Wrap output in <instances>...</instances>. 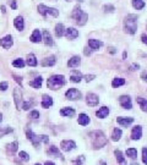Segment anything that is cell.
<instances>
[{"label": "cell", "instance_id": "6da1fadb", "mask_svg": "<svg viewBox=\"0 0 147 165\" xmlns=\"http://www.w3.org/2000/svg\"><path fill=\"white\" fill-rule=\"evenodd\" d=\"M88 136H89L93 149H101L102 147L107 144V137L104 136L102 131H92V132H89Z\"/></svg>", "mask_w": 147, "mask_h": 165}, {"label": "cell", "instance_id": "7a4b0ae2", "mask_svg": "<svg viewBox=\"0 0 147 165\" xmlns=\"http://www.w3.org/2000/svg\"><path fill=\"white\" fill-rule=\"evenodd\" d=\"M65 83H66V80H65V77L63 75H53V76H50L48 78L47 86L52 91H57L60 87H63Z\"/></svg>", "mask_w": 147, "mask_h": 165}, {"label": "cell", "instance_id": "3957f363", "mask_svg": "<svg viewBox=\"0 0 147 165\" xmlns=\"http://www.w3.org/2000/svg\"><path fill=\"white\" fill-rule=\"evenodd\" d=\"M124 29L126 33L134 34L137 29V16L136 15H128L124 20Z\"/></svg>", "mask_w": 147, "mask_h": 165}, {"label": "cell", "instance_id": "277c9868", "mask_svg": "<svg viewBox=\"0 0 147 165\" xmlns=\"http://www.w3.org/2000/svg\"><path fill=\"white\" fill-rule=\"evenodd\" d=\"M71 17L75 20V22H76L79 26H84L88 20V15L86 14V12H84V11L81 10L80 6H76V8L74 9L73 14H71Z\"/></svg>", "mask_w": 147, "mask_h": 165}, {"label": "cell", "instance_id": "5b68a950", "mask_svg": "<svg viewBox=\"0 0 147 165\" xmlns=\"http://www.w3.org/2000/svg\"><path fill=\"white\" fill-rule=\"evenodd\" d=\"M38 12L42 15V16H48V15H52L53 17H58L59 16V10L54 9V8H48L43 4L38 5Z\"/></svg>", "mask_w": 147, "mask_h": 165}, {"label": "cell", "instance_id": "8992f818", "mask_svg": "<svg viewBox=\"0 0 147 165\" xmlns=\"http://www.w3.org/2000/svg\"><path fill=\"white\" fill-rule=\"evenodd\" d=\"M75 147H76V143L71 139H65V141H61V143H60V148L64 152L73 151L75 149Z\"/></svg>", "mask_w": 147, "mask_h": 165}, {"label": "cell", "instance_id": "52a82bcc", "mask_svg": "<svg viewBox=\"0 0 147 165\" xmlns=\"http://www.w3.org/2000/svg\"><path fill=\"white\" fill-rule=\"evenodd\" d=\"M26 136H27V138L32 142V144H33L34 147H38V146H39V143H41V136L34 135L31 130H26Z\"/></svg>", "mask_w": 147, "mask_h": 165}, {"label": "cell", "instance_id": "ba28073f", "mask_svg": "<svg viewBox=\"0 0 147 165\" xmlns=\"http://www.w3.org/2000/svg\"><path fill=\"white\" fill-rule=\"evenodd\" d=\"M65 97H66L69 100H77V99L81 98V92H80L79 89H76V88H71V89H69V91L65 93Z\"/></svg>", "mask_w": 147, "mask_h": 165}, {"label": "cell", "instance_id": "9c48e42d", "mask_svg": "<svg viewBox=\"0 0 147 165\" xmlns=\"http://www.w3.org/2000/svg\"><path fill=\"white\" fill-rule=\"evenodd\" d=\"M14 100L15 104H16V108L20 110L21 108V103H22V92L18 87H16L14 89Z\"/></svg>", "mask_w": 147, "mask_h": 165}, {"label": "cell", "instance_id": "30bf717a", "mask_svg": "<svg viewBox=\"0 0 147 165\" xmlns=\"http://www.w3.org/2000/svg\"><path fill=\"white\" fill-rule=\"evenodd\" d=\"M86 103H87L89 107H96L99 103V98H98L97 94H94V93H88L87 97H86Z\"/></svg>", "mask_w": 147, "mask_h": 165}, {"label": "cell", "instance_id": "8fae6325", "mask_svg": "<svg viewBox=\"0 0 147 165\" xmlns=\"http://www.w3.org/2000/svg\"><path fill=\"white\" fill-rule=\"evenodd\" d=\"M119 103H120V105H121L124 109H131L132 108L131 98L129 96H121L119 98Z\"/></svg>", "mask_w": 147, "mask_h": 165}, {"label": "cell", "instance_id": "7c38bea8", "mask_svg": "<svg viewBox=\"0 0 147 165\" xmlns=\"http://www.w3.org/2000/svg\"><path fill=\"white\" fill-rule=\"evenodd\" d=\"M14 44V41H13V37L9 34V36H5L3 39H0V45L5 49H10Z\"/></svg>", "mask_w": 147, "mask_h": 165}, {"label": "cell", "instance_id": "4fadbf2b", "mask_svg": "<svg viewBox=\"0 0 147 165\" xmlns=\"http://www.w3.org/2000/svg\"><path fill=\"white\" fill-rule=\"evenodd\" d=\"M142 137V127L141 126H135L131 131V138L134 141H137Z\"/></svg>", "mask_w": 147, "mask_h": 165}, {"label": "cell", "instance_id": "5bb4252c", "mask_svg": "<svg viewBox=\"0 0 147 165\" xmlns=\"http://www.w3.org/2000/svg\"><path fill=\"white\" fill-rule=\"evenodd\" d=\"M65 36H66V38L68 39H70V41H73L75 38H77L79 37V31L77 29H75V28L70 27L68 28L66 31H65Z\"/></svg>", "mask_w": 147, "mask_h": 165}, {"label": "cell", "instance_id": "9a60e30c", "mask_svg": "<svg viewBox=\"0 0 147 165\" xmlns=\"http://www.w3.org/2000/svg\"><path fill=\"white\" fill-rule=\"evenodd\" d=\"M52 105H53V99H52V97L47 96V94H43V97H42V108L48 109V108H50Z\"/></svg>", "mask_w": 147, "mask_h": 165}, {"label": "cell", "instance_id": "2e32d148", "mask_svg": "<svg viewBox=\"0 0 147 165\" xmlns=\"http://www.w3.org/2000/svg\"><path fill=\"white\" fill-rule=\"evenodd\" d=\"M81 78H82V75H81L80 71H77V70H73L71 71V75H70V81L71 82L79 83L81 81Z\"/></svg>", "mask_w": 147, "mask_h": 165}, {"label": "cell", "instance_id": "e0dca14e", "mask_svg": "<svg viewBox=\"0 0 147 165\" xmlns=\"http://www.w3.org/2000/svg\"><path fill=\"white\" fill-rule=\"evenodd\" d=\"M55 56L54 55H50V56H47L45 59H43V61H42V65H43L44 68H48V66H53V65H55Z\"/></svg>", "mask_w": 147, "mask_h": 165}, {"label": "cell", "instance_id": "ac0fdd59", "mask_svg": "<svg viewBox=\"0 0 147 165\" xmlns=\"http://www.w3.org/2000/svg\"><path fill=\"white\" fill-rule=\"evenodd\" d=\"M60 115L66 116V118H73V116H75V110L73 108H63L60 110Z\"/></svg>", "mask_w": 147, "mask_h": 165}, {"label": "cell", "instance_id": "d6986e66", "mask_svg": "<svg viewBox=\"0 0 147 165\" xmlns=\"http://www.w3.org/2000/svg\"><path fill=\"white\" fill-rule=\"evenodd\" d=\"M47 153L49 154V155H54V157H57V158H60V159H64L63 158V155H61V153L59 152V149L55 147V146H52V147H49V149L47 151Z\"/></svg>", "mask_w": 147, "mask_h": 165}, {"label": "cell", "instance_id": "ffe728a7", "mask_svg": "<svg viewBox=\"0 0 147 165\" xmlns=\"http://www.w3.org/2000/svg\"><path fill=\"white\" fill-rule=\"evenodd\" d=\"M114 154H115V158H117L119 165H126V160H125V158H124V155H123L121 151L115 149V151H114Z\"/></svg>", "mask_w": 147, "mask_h": 165}, {"label": "cell", "instance_id": "44dd1931", "mask_svg": "<svg viewBox=\"0 0 147 165\" xmlns=\"http://www.w3.org/2000/svg\"><path fill=\"white\" fill-rule=\"evenodd\" d=\"M88 45L92 50H98L102 47V42L97 41V39H89L88 41Z\"/></svg>", "mask_w": 147, "mask_h": 165}, {"label": "cell", "instance_id": "7402d4cb", "mask_svg": "<svg viewBox=\"0 0 147 165\" xmlns=\"http://www.w3.org/2000/svg\"><path fill=\"white\" fill-rule=\"evenodd\" d=\"M14 25L15 27L17 28L18 31H22L23 27H25V22H23V18L21 17V16H17L16 18L14 20Z\"/></svg>", "mask_w": 147, "mask_h": 165}, {"label": "cell", "instance_id": "603a6c76", "mask_svg": "<svg viewBox=\"0 0 147 165\" xmlns=\"http://www.w3.org/2000/svg\"><path fill=\"white\" fill-rule=\"evenodd\" d=\"M42 41V36H41V32L38 29H34L32 36H31V42L32 43H39Z\"/></svg>", "mask_w": 147, "mask_h": 165}, {"label": "cell", "instance_id": "cb8c5ba5", "mask_svg": "<svg viewBox=\"0 0 147 165\" xmlns=\"http://www.w3.org/2000/svg\"><path fill=\"white\" fill-rule=\"evenodd\" d=\"M80 64H81V59H80V56H73V58L69 60V62H68L69 68H77Z\"/></svg>", "mask_w": 147, "mask_h": 165}, {"label": "cell", "instance_id": "d4e9b609", "mask_svg": "<svg viewBox=\"0 0 147 165\" xmlns=\"http://www.w3.org/2000/svg\"><path fill=\"white\" fill-rule=\"evenodd\" d=\"M117 121L121 126H128L134 122V119L132 118H117Z\"/></svg>", "mask_w": 147, "mask_h": 165}, {"label": "cell", "instance_id": "484cf974", "mask_svg": "<svg viewBox=\"0 0 147 165\" xmlns=\"http://www.w3.org/2000/svg\"><path fill=\"white\" fill-rule=\"evenodd\" d=\"M136 102H137V104L140 105L141 110L145 111V112H147V99L141 98V97H137V98H136Z\"/></svg>", "mask_w": 147, "mask_h": 165}, {"label": "cell", "instance_id": "4316f807", "mask_svg": "<svg viewBox=\"0 0 147 165\" xmlns=\"http://www.w3.org/2000/svg\"><path fill=\"white\" fill-rule=\"evenodd\" d=\"M108 114H109V108H107V107H102L101 109L96 112L97 118H99V119H104Z\"/></svg>", "mask_w": 147, "mask_h": 165}, {"label": "cell", "instance_id": "83f0119b", "mask_svg": "<svg viewBox=\"0 0 147 165\" xmlns=\"http://www.w3.org/2000/svg\"><path fill=\"white\" fill-rule=\"evenodd\" d=\"M42 82H43V78H42L41 76H38V77H36L33 81L29 82V86H32L33 88H41V87H42Z\"/></svg>", "mask_w": 147, "mask_h": 165}, {"label": "cell", "instance_id": "f1b7e54d", "mask_svg": "<svg viewBox=\"0 0 147 165\" xmlns=\"http://www.w3.org/2000/svg\"><path fill=\"white\" fill-rule=\"evenodd\" d=\"M26 62H27V65L28 66H32V68H34V66H37V59H36V56L34 54H28L27 55V60H26Z\"/></svg>", "mask_w": 147, "mask_h": 165}, {"label": "cell", "instance_id": "f546056e", "mask_svg": "<svg viewBox=\"0 0 147 165\" xmlns=\"http://www.w3.org/2000/svg\"><path fill=\"white\" fill-rule=\"evenodd\" d=\"M79 124L82 125V126H86V125L89 124V118H88L86 114H80L79 115Z\"/></svg>", "mask_w": 147, "mask_h": 165}, {"label": "cell", "instance_id": "4dcf8cb0", "mask_svg": "<svg viewBox=\"0 0 147 165\" xmlns=\"http://www.w3.org/2000/svg\"><path fill=\"white\" fill-rule=\"evenodd\" d=\"M43 42L45 45H52L53 44V39H52V36L48 31H44L43 32Z\"/></svg>", "mask_w": 147, "mask_h": 165}, {"label": "cell", "instance_id": "1f68e13d", "mask_svg": "<svg viewBox=\"0 0 147 165\" xmlns=\"http://www.w3.org/2000/svg\"><path fill=\"white\" fill-rule=\"evenodd\" d=\"M17 147H18V142H17V141H15V142L10 143V144H8V146H6L8 153H10V154H14L15 152L17 151Z\"/></svg>", "mask_w": 147, "mask_h": 165}, {"label": "cell", "instance_id": "d6a6232c", "mask_svg": "<svg viewBox=\"0 0 147 165\" xmlns=\"http://www.w3.org/2000/svg\"><path fill=\"white\" fill-rule=\"evenodd\" d=\"M132 6L136 10H141L145 8V2H144V0H132Z\"/></svg>", "mask_w": 147, "mask_h": 165}, {"label": "cell", "instance_id": "836d02e7", "mask_svg": "<svg viewBox=\"0 0 147 165\" xmlns=\"http://www.w3.org/2000/svg\"><path fill=\"white\" fill-rule=\"evenodd\" d=\"M123 84H125V80H124V78H121V77H117V78H114V80H113V82H112V86H113L114 88H118V87H120V86H123Z\"/></svg>", "mask_w": 147, "mask_h": 165}, {"label": "cell", "instance_id": "e575fe53", "mask_svg": "<svg viewBox=\"0 0 147 165\" xmlns=\"http://www.w3.org/2000/svg\"><path fill=\"white\" fill-rule=\"evenodd\" d=\"M120 137H121V130L120 128H114V131L112 133V141L117 142V141L120 139Z\"/></svg>", "mask_w": 147, "mask_h": 165}, {"label": "cell", "instance_id": "d590c367", "mask_svg": "<svg viewBox=\"0 0 147 165\" xmlns=\"http://www.w3.org/2000/svg\"><path fill=\"white\" fill-rule=\"evenodd\" d=\"M64 33H65L64 26H63L61 23H58V25L55 26V34H57V37H63Z\"/></svg>", "mask_w": 147, "mask_h": 165}, {"label": "cell", "instance_id": "8d00e7d4", "mask_svg": "<svg viewBox=\"0 0 147 165\" xmlns=\"http://www.w3.org/2000/svg\"><path fill=\"white\" fill-rule=\"evenodd\" d=\"M126 155H128L129 158H131V159H135V158L137 157V149H135V148H129V149L126 151Z\"/></svg>", "mask_w": 147, "mask_h": 165}, {"label": "cell", "instance_id": "74e56055", "mask_svg": "<svg viewBox=\"0 0 147 165\" xmlns=\"http://www.w3.org/2000/svg\"><path fill=\"white\" fill-rule=\"evenodd\" d=\"M13 66L22 69V68L25 66V61H23L22 59H16V60H14V61H13Z\"/></svg>", "mask_w": 147, "mask_h": 165}, {"label": "cell", "instance_id": "f35d334b", "mask_svg": "<svg viewBox=\"0 0 147 165\" xmlns=\"http://www.w3.org/2000/svg\"><path fill=\"white\" fill-rule=\"evenodd\" d=\"M11 131H13V128L9 127V126H6V127H0V138L3 137V136H5V135H8V133H10Z\"/></svg>", "mask_w": 147, "mask_h": 165}, {"label": "cell", "instance_id": "ab89813d", "mask_svg": "<svg viewBox=\"0 0 147 165\" xmlns=\"http://www.w3.org/2000/svg\"><path fill=\"white\" fill-rule=\"evenodd\" d=\"M18 157H20V159H21V160H23V162H28L29 160V155L26 153V152H20Z\"/></svg>", "mask_w": 147, "mask_h": 165}, {"label": "cell", "instance_id": "60d3db41", "mask_svg": "<svg viewBox=\"0 0 147 165\" xmlns=\"http://www.w3.org/2000/svg\"><path fill=\"white\" fill-rule=\"evenodd\" d=\"M142 162H144V164L147 165V148H142Z\"/></svg>", "mask_w": 147, "mask_h": 165}, {"label": "cell", "instance_id": "b9f144b4", "mask_svg": "<svg viewBox=\"0 0 147 165\" xmlns=\"http://www.w3.org/2000/svg\"><path fill=\"white\" fill-rule=\"evenodd\" d=\"M104 12H113L114 11V6L113 5H104Z\"/></svg>", "mask_w": 147, "mask_h": 165}, {"label": "cell", "instance_id": "7bdbcfd3", "mask_svg": "<svg viewBox=\"0 0 147 165\" xmlns=\"http://www.w3.org/2000/svg\"><path fill=\"white\" fill-rule=\"evenodd\" d=\"M29 118H32V119H38V118H39V112H38L37 110H32V111L29 112Z\"/></svg>", "mask_w": 147, "mask_h": 165}, {"label": "cell", "instance_id": "ee69618b", "mask_svg": "<svg viewBox=\"0 0 147 165\" xmlns=\"http://www.w3.org/2000/svg\"><path fill=\"white\" fill-rule=\"evenodd\" d=\"M32 105H33L32 103H29V102H26V103H23V105H21V108H22L23 110H28L29 108L32 107Z\"/></svg>", "mask_w": 147, "mask_h": 165}, {"label": "cell", "instance_id": "f6af8a7d", "mask_svg": "<svg viewBox=\"0 0 147 165\" xmlns=\"http://www.w3.org/2000/svg\"><path fill=\"white\" fill-rule=\"evenodd\" d=\"M94 78H96V76H94V75H86V76H85L86 82H91V81H93Z\"/></svg>", "mask_w": 147, "mask_h": 165}, {"label": "cell", "instance_id": "bcb514c9", "mask_svg": "<svg viewBox=\"0 0 147 165\" xmlns=\"http://www.w3.org/2000/svg\"><path fill=\"white\" fill-rule=\"evenodd\" d=\"M8 86H9V83L8 82H1L0 83V89H1V91H6V89H8Z\"/></svg>", "mask_w": 147, "mask_h": 165}, {"label": "cell", "instance_id": "7dc6e473", "mask_svg": "<svg viewBox=\"0 0 147 165\" xmlns=\"http://www.w3.org/2000/svg\"><path fill=\"white\" fill-rule=\"evenodd\" d=\"M9 4H10V6H11V9H13V10H16V8H17L16 0H10V1H9Z\"/></svg>", "mask_w": 147, "mask_h": 165}, {"label": "cell", "instance_id": "c3c4849f", "mask_svg": "<svg viewBox=\"0 0 147 165\" xmlns=\"http://www.w3.org/2000/svg\"><path fill=\"white\" fill-rule=\"evenodd\" d=\"M14 78H15V81H16V82L20 83V86H22V78H21V77H18V76L14 75Z\"/></svg>", "mask_w": 147, "mask_h": 165}, {"label": "cell", "instance_id": "681fc988", "mask_svg": "<svg viewBox=\"0 0 147 165\" xmlns=\"http://www.w3.org/2000/svg\"><path fill=\"white\" fill-rule=\"evenodd\" d=\"M89 49H91V48H89ZM89 49L86 47V48H85V50H84V54L86 55V56H89V55H91V50H89Z\"/></svg>", "mask_w": 147, "mask_h": 165}, {"label": "cell", "instance_id": "f907efd6", "mask_svg": "<svg viewBox=\"0 0 147 165\" xmlns=\"http://www.w3.org/2000/svg\"><path fill=\"white\" fill-rule=\"evenodd\" d=\"M41 141H43L44 143H48V142H49V139H48V137H47V136H41Z\"/></svg>", "mask_w": 147, "mask_h": 165}, {"label": "cell", "instance_id": "816d5d0a", "mask_svg": "<svg viewBox=\"0 0 147 165\" xmlns=\"http://www.w3.org/2000/svg\"><path fill=\"white\" fill-rule=\"evenodd\" d=\"M108 52H109L110 54H115V52H117V50H115V48H113V47H110V48L108 49Z\"/></svg>", "mask_w": 147, "mask_h": 165}, {"label": "cell", "instance_id": "f5cc1de1", "mask_svg": "<svg viewBox=\"0 0 147 165\" xmlns=\"http://www.w3.org/2000/svg\"><path fill=\"white\" fill-rule=\"evenodd\" d=\"M141 39H142V42H144V43H145V44L147 45V36H146V34H142Z\"/></svg>", "mask_w": 147, "mask_h": 165}, {"label": "cell", "instance_id": "db71d44e", "mask_svg": "<svg viewBox=\"0 0 147 165\" xmlns=\"http://www.w3.org/2000/svg\"><path fill=\"white\" fill-rule=\"evenodd\" d=\"M141 77H142V80H144V81H146V82H147V72H144Z\"/></svg>", "mask_w": 147, "mask_h": 165}, {"label": "cell", "instance_id": "11a10c76", "mask_svg": "<svg viewBox=\"0 0 147 165\" xmlns=\"http://www.w3.org/2000/svg\"><path fill=\"white\" fill-rule=\"evenodd\" d=\"M44 165H55V164H54L53 162H45V164Z\"/></svg>", "mask_w": 147, "mask_h": 165}, {"label": "cell", "instance_id": "9f6ffc18", "mask_svg": "<svg viewBox=\"0 0 147 165\" xmlns=\"http://www.w3.org/2000/svg\"><path fill=\"white\" fill-rule=\"evenodd\" d=\"M1 12H3V14H5V12H6V10H5V6H1Z\"/></svg>", "mask_w": 147, "mask_h": 165}, {"label": "cell", "instance_id": "6f0895ef", "mask_svg": "<svg viewBox=\"0 0 147 165\" xmlns=\"http://www.w3.org/2000/svg\"><path fill=\"white\" fill-rule=\"evenodd\" d=\"M139 69V65H132V70H136Z\"/></svg>", "mask_w": 147, "mask_h": 165}, {"label": "cell", "instance_id": "680465c9", "mask_svg": "<svg viewBox=\"0 0 147 165\" xmlns=\"http://www.w3.org/2000/svg\"><path fill=\"white\" fill-rule=\"evenodd\" d=\"M1 121H3V114L0 112V124H1Z\"/></svg>", "mask_w": 147, "mask_h": 165}, {"label": "cell", "instance_id": "91938a15", "mask_svg": "<svg viewBox=\"0 0 147 165\" xmlns=\"http://www.w3.org/2000/svg\"><path fill=\"white\" fill-rule=\"evenodd\" d=\"M99 165H107V164H105V162H101V163H99Z\"/></svg>", "mask_w": 147, "mask_h": 165}, {"label": "cell", "instance_id": "94428289", "mask_svg": "<svg viewBox=\"0 0 147 165\" xmlns=\"http://www.w3.org/2000/svg\"><path fill=\"white\" fill-rule=\"evenodd\" d=\"M131 165H139V164H136V163H131Z\"/></svg>", "mask_w": 147, "mask_h": 165}, {"label": "cell", "instance_id": "6125c7cd", "mask_svg": "<svg viewBox=\"0 0 147 165\" xmlns=\"http://www.w3.org/2000/svg\"><path fill=\"white\" fill-rule=\"evenodd\" d=\"M34 165H41V164H39V163H37V164H34Z\"/></svg>", "mask_w": 147, "mask_h": 165}, {"label": "cell", "instance_id": "be15d7a7", "mask_svg": "<svg viewBox=\"0 0 147 165\" xmlns=\"http://www.w3.org/2000/svg\"><path fill=\"white\" fill-rule=\"evenodd\" d=\"M66 1H71V0H66Z\"/></svg>", "mask_w": 147, "mask_h": 165}, {"label": "cell", "instance_id": "e7e4bbea", "mask_svg": "<svg viewBox=\"0 0 147 165\" xmlns=\"http://www.w3.org/2000/svg\"><path fill=\"white\" fill-rule=\"evenodd\" d=\"M76 165H77V164H76ZM79 165H80V164H79Z\"/></svg>", "mask_w": 147, "mask_h": 165}]
</instances>
